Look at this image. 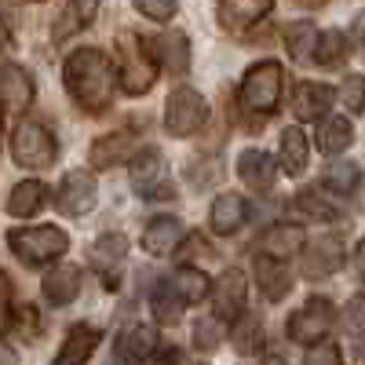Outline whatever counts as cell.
I'll return each instance as SVG.
<instances>
[{
    "mask_svg": "<svg viewBox=\"0 0 365 365\" xmlns=\"http://www.w3.org/2000/svg\"><path fill=\"white\" fill-rule=\"evenodd\" d=\"M303 365H344V358H340V347L332 344V340H318V344L307 347Z\"/></svg>",
    "mask_w": 365,
    "mask_h": 365,
    "instance_id": "f35d334b",
    "label": "cell"
},
{
    "mask_svg": "<svg viewBox=\"0 0 365 365\" xmlns=\"http://www.w3.org/2000/svg\"><path fill=\"white\" fill-rule=\"evenodd\" d=\"M303 227L299 223H274L267 234H263V252L274 256V259H289L296 252H303Z\"/></svg>",
    "mask_w": 365,
    "mask_h": 365,
    "instance_id": "cb8c5ba5",
    "label": "cell"
},
{
    "mask_svg": "<svg viewBox=\"0 0 365 365\" xmlns=\"http://www.w3.org/2000/svg\"><path fill=\"white\" fill-rule=\"evenodd\" d=\"M0 99L8 110H26L34 103V77H29L19 63L0 66Z\"/></svg>",
    "mask_w": 365,
    "mask_h": 365,
    "instance_id": "ffe728a7",
    "label": "cell"
},
{
    "mask_svg": "<svg viewBox=\"0 0 365 365\" xmlns=\"http://www.w3.org/2000/svg\"><path fill=\"white\" fill-rule=\"evenodd\" d=\"M205 113H208V106H205L201 91L190 84H179V88H172V96L165 103V132L175 139L194 135L205 125Z\"/></svg>",
    "mask_w": 365,
    "mask_h": 365,
    "instance_id": "8992f818",
    "label": "cell"
},
{
    "mask_svg": "<svg viewBox=\"0 0 365 365\" xmlns=\"http://www.w3.org/2000/svg\"><path fill=\"white\" fill-rule=\"evenodd\" d=\"M96 347H99V329L88 325V322H77V325H70L66 340H63V347H58L51 365H88Z\"/></svg>",
    "mask_w": 365,
    "mask_h": 365,
    "instance_id": "5bb4252c",
    "label": "cell"
},
{
    "mask_svg": "<svg viewBox=\"0 0 365 365\" xmlns=\"http://www.w3.org/2000/svg\"><path fill=\"white\" fill-rule=\"evenodd\" d=\"M117 51H120V88H125V96H146L158 81V55L150 41L125 29L117 37Z\"/></svg>",
    "mask_w": 365,
    "mask_h": 365,
    "instance_id": "7a4b0ae2",
    "label": "cell"
},
{
    "mask_svg": "<svg viewBox=\"0 0 365 365\" xmlns=\"http://www.w3.org/2000/svg\"><path fill=\"white\" fill-rule=\"evenodd\" d=\"M132 150H135V128H117V132H110V135L91 143L88 161H91V168L103 172V168H113L125 158H132Z\"/></svg>",
    "mask_w": 365,
    "mask_h": 365,
    "instance_id": "4fadbf2b",
    "label": "cell"
},
{
    "mask_svg": "<svg viewBox=\"0 0 365 365\" xmlns=\"http://www.w3.org/2000/svg\"><path fill=\"white\" fill-rule=\"evenodd\" d=\"M237 175H241V182H249L252 190H270L274 175H278V165H274V158L263 154V150H241Z\"/></svg>",
    "mask_w": 365,
    "mask_h": 365,
    "instance_id": "7402d4cb",
    "label": "cell"
},
{
    "mask_svg": "<svg viewBox=\"0 0 365 365\" xmlns=\"http://www.w3.org/2000/svg\"><path fill=\"white\" fill-rule=\"evenodd\" d=\"M150 354H158V332L154 325H132L117 336L113 365H143Z\"/></svg>",
    "mask_w": 365,
    "mask_h": 365,
    "instance_id": "7c38bea8",
    "label": "cell"
},
{
    "mask_svg": "<svg viewBox=\"0 0 365 365\" xmlns=\"http://www.w3.org/2000/svg\"><path fill=\"white\" fill-rule=\"evenodd\" d=\"M336 103V91L318 84V81H303L296 88V99H292V110L299 120H322L329 113V106Z\"/></svg>",
    "mask_w": 365,
    "mask_h": 365,
    "instance_id": "d6986e66",
    "label": "cell"
},
{
    "mask_svg": "<svg viewBox=\"0 0 365 365\" xmlns=\"http://www.w3.org/2000/svg\"><path fill=\"white\" fill-rule=\"evenodd\" d=\"M179 241H182V223L175 216H158L143 230V249L150 256H172L179 249Z\"/></svg>",
    "mask_w": 365,
    "mask_h": 365,
    "instance_id": "44dd1931",
    "label": "cell"
},
{
    "mask_svg": "<svg viewBox=\"0 0 365 365\" xmlns=\"http://www.w3.org/2000/svg\"><path fill=\"white\" fill-rule=\"evenodd\" d=\"M11 41H8V34H4V29H0V48H8Z\"/></svg>",
    "mask_w": 365,
    "mask_h": 365,
    "instance_id": "681fc988",
    "label": "cell"
},
{
    "mask_svg": "<svg viewBox=\"0 0 365 365\" xmlns=\"http://www.w3.org/2000/svg\"><path fill=\"white\" fill-rule=\"evenodd\" d=\"M44 197H48V187H44L41 179H22V182H15V190H11V197H8V216H15V220L37 216L41 205H44Z\"/></svg>",
    "mask_w": 365,
    "mask_h": 365,
    "instance_id": "484cf974",
    "label": "cell"
},
{
    "mask_svg": "<svg viewBox=\"0 0 365 365\" xmlns=\"http://www.w3.org/2000/svg\"><path fill=\"white\" fill-rule=\"evenodd\" d=\"M161 172H165V158L158 154V150H139V154L132 158V165H128L132 187L143 197H172L175 194L172 187H158V182H165Z\"/></svg>",
    "mask_w": 365,
    "mask_h": 365,
    "instance_id": "8fae6325",
    "label": "cell"
},
{
    "mask_svg": "<svg viewBox=\"0 0 365 365\" xmlns=\"http://www.w3.org/2000/svg\"><path fill=\"white\" fill-rule=\"evenodd\" d=\"M332 325H336V307H332L325 296H311V299L289 318V340L311 347V344H318V340L329 336Z\"/></svg>",
    "mask_w": 365,
    "mask_h": 365,
    "instance_id": "52a82bcc",
    "label": "cell"
},
{
    "mask_svg": "<svg viewBox=\"0 0 365 365\" xmlns=\"http://www.w3.org/2000/svg\"><path fill=\"white\" fill-rule=\"evenodd\" d=\"M208 223H212V234H220V237L237 234L241 223H245V201H241L237 194H220L216 201H212Z\"/></svg>",
    "mask_w": 365,
    "mask_h": 365,
    "instance_id": "603a6c76",
    "label": "cell"
},
{
    "mask_svg": "<svg viewBox=\"0 0 365 365\" xmlns=\"http://www.w3.org/2000/svg\"><path fill=\"white\" fill-rule=\"evenodd\" d=\"M282 84H285V73L274 58H263V63L249 66V73L241 77V106L249 113H274L282 103Z\"/></svg>",
    "mask_w": 365,
    "mask_h": 365,
    "instance_id": "277c9868",
    "label": "cell"
},
{
    "mask_svg": "<svg viewBox=\"0 0 365 365\" xmlns=\"http://www.w3.org/2000/svg\"><path fill=\"white\" fill-rule=\"evenodd\" d=\"M91 205H96V179L88 172H66L55 190V208L63 216H84Z\"/></svg>",
    "mask_w": 365,
    "mask_h": 365,
    "instance_id": "30bf717a",
    "label": "cell"
},
{
    "mask_svg": "<svg viewBox=\"0 0 365 365\" xmlns=\"http://www.w3.org/2000/svg\"><path fill=\"white\" fill-rule=\"evenodd\" d=\"M4 336H19V340H37L41 336V314H37L34 303H15Z\"/></svg>",
    "mask_w": 365,
    "mask_h": 365,
    "instance_id": "1f68e13d",
    "label": "cell"
},
{
    "mask_svg": "<svg viewBox=\"0 0 365 365\" xmlns=\"http://www.w3.org/2000/svg\"><path fill=\"white\" fill-rule=\"evenodd\" d=\"M158 51H161L165 66L172 73H182V70H187V63H190V41L182 37V34H165L161 44H158Z\"/></svg>",
    "mask_w": 365,
    "mask_h": 365,
    "instance_id": "8d00e7d4",
    "label": "cell"
},
{
    "mask_svg": "<svg viewBox=\"0 0 365 365\" xmlns=\"http://www.w3.org/2000/svg\"><path fill=\"white\" fill-rule=\"evenodd\" d=\"M125 256H128V237L125 234H103L96 245L88 249V259L96 263V270L106 278L110 289L117 285V267L125 263Z\"/></svg>",
    "mask_w": 365,
    "mask_h": 365,
    "instance_id": "2e32d148",
    "label": "cell"
},
{
    "mask_svg": "<svg viewBox=\"0 0 365 365\" xmlns=\"http://www.w3.org/2000/svg\"><path fill=\"white\" fill-rule=\"evenodd\" d=\"M318 29H314V22H289L285 26V34H282V41H285V51L296 58V63H303V58H311L314 55V48H318Z\"/></svg>",
    "mask_w": 365,
    "mask_h": 365,
    "instance_id": "83f0119b",
    "label": "cell"
},
{
    "mask_svg": "<svg viewBox=\"0 0 365 365\" xmlns=\"http://www.w3.org/2000/svg\"><path fill=\"white\" fill-rule=\"evenodd\" d=\"M8 4H26V0H8Z\"/></svg>",
    "mask_w": 365,
    "mask_h": 365,
    "instance_id": "f907efd6",
    "label": "cell"
},
{
    "mask_svg": "<svg viewBox=\"0 0 365 365\" xmlns=\"http://www.w3.org/2000/svg\"><path fill=\"white\" fill-rule=\"evenodd\" d=\"M216 8H220V22L234 29V34H241V29L256 26L274 8V0H216Z\"/></svg>",
    "mask_w": 365,
    "mask_h": 365,
    "instance_id": "ac0fdd59",
    "label": "cell"
},
{
    "mask_svg": "<svg viewBox=\"0 0 365 365\" xmlns=\"http://www.w3.org/2000/svg\"><path fill=\"white\" fill-rule=\"evenodd\" d=\"M354 351H358V358H365V329L354 336Z\"/></svg>",
    "mask_w": 365,
    "mask_h": 365,
    "instance_id": "7dc6e473",
    "label": "cell"
},
{
    "mask_svg": "<svg viewBox=\"0 0 365 365\" xmlns=\"http://www.w3.org/2000/svg\"><path fill=\"white\" fill-rule=\"evenodd\" d=\"M172 285H175V292L182 296V303H201L208 292H212V282H208V274L205 270H197V267H179L175 274H172Z\"/></svg>",
    "mask_w": 365,
    "mask_h": 365,
    "instance_id": "f546056e",
    "label": "cell"
},
{
    "mask_svg": "<svg viewBox=\"0 0 365 365\" xmlns=\"http://www.w3.org/2000/svg\"><path fill=\"white\" fill-rule=\"evenodd\" d=\"M0 365H15V351L4 340H0Z\"/></svg>",
    "mask_w": 365,
    "mask_h": 365,
    "instance_id": "f6af8a7d",
    "label": "cell"
},
{
    "mask_svg": "<svg viewBox=\"0 0 365 365\" xmlns=\"http://www.w3.org/2000/svg\"><path fill=\"white\" fill-rule=\"evenodd\" d=\"M292 208L299 212V220H307V223H329L332 216H336V208H332L318 190H299L292 197Z\"/></svg>",
    "mask_w": 365,
    "mask_h": 365,
    "instance_id": "d6a6232c",
    "label": "cell"
},
{
    "mask_svg": "<svg viewBox=\"0 0 365 365\" xmlns=\"http://www.w3.org/2000/svg\"><path fill=\"white\" fill-rule=\"evenodd\" d=\"M220 340H223L220 318H201V322H194V347H197V351H216Z\"/></svg>",
    "mask_w": 365,
    "mask_h": 365,
    "instance_id": "74e56055",
    "label": "cell"
},
{
    "mask_svg": "<svg viewBox=\"0 0 365 365\" xmlns=\"http://www.w3.org/2000/svg\"><path fill=\"white\" fill-rule=\"evenodd\" d=\"M132 4L146 15V19H154V22H168L175 15V0H132Z\"/></svg>",
    "mask_w": 365,
    "mask_h": 365,
    "instance_id": "60d3db41",
    "label": "cell"
},
{
    "mask_svg": "<svg viewBox=\"0 0 365 365\" xmlns=\"http://www.w3.org/2000/svg\"><path fill=\"white\" fill-rule=\"evenodd\" d=\"M41 292H44V299L51 303V307H66V303H73L77 292H81V267L63 263V267L48 270L44 282H41Z\"/></svg>",
    "mask_w": 365,
    "mask_h": 365,
    "instance_id": "e0dca14e",
    "label": "cell"
},
{
    "mask_svg": "<svg viewBox=\"0 0 365 365\" xmlns=\"http://www.w3.org/2000/svg\"><path fill=\"white\" fill-rule=\"evenodd\" d=\"M340 99L351 113H361L365 110V77H347L340 88Z\"/></svg>",
    "mask_w": 365,
    "mask_h": 365,
    "instance_id": "ab89813d",
    "label": "cell"
},
{
    "mask_svg": "<svg viewBox=\"0 0 365 365\" xmlns=\"http://www.w3.org/2000/svg\"><path fill=\"white\" fill-rule=\"evenodd\" d=\"M11 154L22 168H51L55 165V154H58V143L55 135L41 125V120H22V125H15L11 132Z\"/></svg>",
    "mask_w": 365,
    "mask_h": 365,
    "instance_id": "5b68a950",
    "label": "cell"
},
{
    "mask_svg": "<svg viewBox=\"0 0 365 365\" xmlns=\"http://www.w3.org/2000/svg\"><path fill=\"white\" fill-rule=\"evenodd\" d=\"M354 274L365 282V237L358 241V249H354Z\"/></svg>",
    "mask_w": 365,
    "mask_h": 365,
    "instance_id": "ee69618b",
    "label": "cell"
},
{
    "mask_svg": "<svg viewBox=\"0 0 365 365\" xmlns=\"http://www.w3.org/2000/svg\"><path fill=\"white\" fill-rule=\"evenodd\" d=\"M322 182L332 190V194H354L358 190V182H361V172H358V165H351V161H332L329 168H325V175H322Z\"/></svg>",
    "mask_w": 365,
    "mask_h": 365,
    "instance_id": "e575fe53",
    "label": "cell"
},
{
    "mask_svg": "<svg viewBox=\"0 0 365 365\" xmlns=\"http://www.w3.org/2000/svg\"><path fill=\"white\" fill-rule=\"evenodd\" d=\"M303 4H307V8H322V4H325V0H303Z\"/></svg>",
    "mask_w": 365,
    "mask_h": 365,
    "instance_id": "c3c4849f",
    "label": "cell"
},
{
    "mask_svg": "<svg viewBox=\"0 0 365 365\" xmlns=\"http://www.w3.org/2000/svg\"><path fill=\"white\" fill-rule=\"evenodd\" d=\"M252 274H256V285H259L263 299H270V303L285 299L289 289H292V274L285 270V263H282V259H274V256H267V252L256 256Z\"/></svg>",
    "mask_w": 365,
    "mask_h": 365,
    "instance_id": "9a60e30c",
    "label": "cell"
},
{
    "mask_svg": "<svg viewBox=\"0 0 365 365\" xmlns=\"http://www.w3.org/2000/svg\"><path fill=\"white\" fill-rule=\"evenodd\" d=\"M354 143V128L347 117H329L325 125L318 128V146L322 154H344V150Z\"/></svg>",
    "mask_w": 365,
    "mask_h": 365,
    "instance_id": "4dcf8cb0",
    "label": "cell"
},
{
    "mask_svg": "<svg viewBox=\"0 0 365 365\" xmlns=\"http://www.w3.org/2000/svg\"><path fill=\"white\" fill-rule=\"evenodd\" d=\"M8 249H11L26 267H48V263H55L58 256H66L70 237H66V230H58V227H51V223L19 227V230H8Z\"/></svg>",
    "mask_w": 365,
    "mask_h": 365,
    "instance_id": "3957f363",
    "label": "cell"
},
{
    "mask_svg": "<svg viewBox=\"0 0 365 365\" xmlns=\"http://www.w3.org/2000/svg\"><path fill=\"white\" fill-rule=\"evenodd\" d=\"M311 161V146H307V135L303 128H285L282 132V168L289 175H299Z\"/></svg>",
    "mask_w": 365,
    "mask_h": 365,
    "instance_id": "f1b7e54d",
    "label": "cell"
},
{
    "mask_svg": "<svg viewBox=\"0 0 365 365\" xmlns=\"http://www.w3.org/2000/svg\"><path fill=\"white\" fill-rule=\"evenodd\" d=\"M154 365H182V358H179V351H175V347H165V351H158Z\"/></svg>",
    "mask_w": 365,
    "mask_h": 365,
    "instance_id": "7bdbcfd3",
    "label": "cell"
},
{
    "mask_svg": "<svg viewBox=\"0 0 365 365\" xmlns=\"http://www.w3.org/2000/svg\"><path fill=\"white\" fill-rule=\"evenodd\" d=\"M182 307H187V303H182V296L175 292L172 278H161L154 285V292H150V311H154V318L161 325H175L179 314H182Z\"/></svg>",
    "mask_w": 365,
    "mask_h": 365,
    "instance_id": "4316f807",
    "label": "cell"
},
{
    "mask_svg": "<svg viewBox=\"0 0 365 365\" xmlns=\"http://www.w3.org/2000/svg\"><path fill=\"white\" fill-rule=\"evenodd\" d=\"M245 299H249V282L241 270H223L216 285H212V311H216L220 322H234L245 314Z\"/></svg>",
    "mask_w": 365,
    "mask_h": 365,
    "instance_id": "ba28073f",
    "label": "cell"
},
{
    "mask_svg": "<svg viewBox=\"0 0 365 365\" xmlns=\"http://www.w3.org/2000/svg\"><path fill=\"white\" fill-rule=\"evenodd\" d=\"M63 84H66V91H70V99H73L84 113H103V110L113 103L117 73H113V63H110L99 48H77V51L66 55Z\"/></svg>",
    "mask_w": 365,
    "mask_h": 365,
    "instance_id": "6da1fadb",
    "label": "cell"
},
{
    "mask_svg": "<svg viewBox=\"0 0 365 365\" xmlns=\"http://www.w3.org/2000/svg\"><path fill=\"white\" fill-rule=\"evenodd\" d=\"M354 37H358V44L365 48V15H358V19H354Z\"/></svg>",
    "mask_w": 365,
    "mask_h": 365,
    "instance_id": "bcb514c9",
    "label": "cell"
},
{
    "mask_svg": "<svg viewBox=\"0 0 365 365\" xmlns=\"http://www.w3.org/2000/svg\"><path fill=\"white\" fill-rule=\"evenodd\" d=\"M344 267V245L336 237H314L307 249L299 252V274L303 278H329V274H336Z\"/></svg>",
    "mask_w": 365,
    "mask_h": 365,
    "instance_id": "9c48e42d",
    "label": "cell"
},
{
    "mask_svg": "<svg viewBox=\"0 0 365 365\" xmlns=\"http://www.w3.org/2000/svg\"><path fill=\"white\" fill-rule=\"evenodd\" d=\"M96 15H99V0H66L63 15L55 22V41H66V37L81 34V29H88L96 22Z\"/></svg>",
    "mask_w": 365,
    "mask_h": 365,
    "instance_id": "d4e9b609",
    "label": "cell"
},
{
    "mask_svg": "<svg viewBox=\"0 0 365 365\" xmlns=\"http://www.w3.org/2000/svg\"><path fill=\"white\" fill-rule=\"evenodd\" d=\"M344 55H347V37L340 34V29H329V34H322V37H318V48H314L318 66L336 70V66L344 63Z\"/></svg>",
    "mask_w": 365,
    "mask_h": 365,
    "instance_id": "d590c367",
    "label": "cell"
},
{
    "mask_svg": "<svg viewBox=\"0 0 365 365\" xmlns=\"http://www.w3.org/2000/svg\"><path fill=\"white\" fill-rule=\"evenodd\" d=\"M234 347L241 354H256L263 347V322H259V314L245 311L237 318V325H234Z\"/></svg>",
    "mask_w": 365,
    "mask_h": 365,
    "instance_id": "836d02e7",
    "label": "cell"
},
{
    "mask_svg": "<svg viewBox=\"0 0 365 365\" xmlns=\"http://www.w3.org/2000/svg\"><path fill=\"white\" fill-rule=\"evenodd\" d=\"M344 325L354 332V336H358V332L365 329V296H354L351 303H347V314H344Z\"/></svg>",
    "mask_w": 365,
    "mask_h": 365,
    "instance_id": "b9f144b4",
    "label": "cell"
}]
</instances>
